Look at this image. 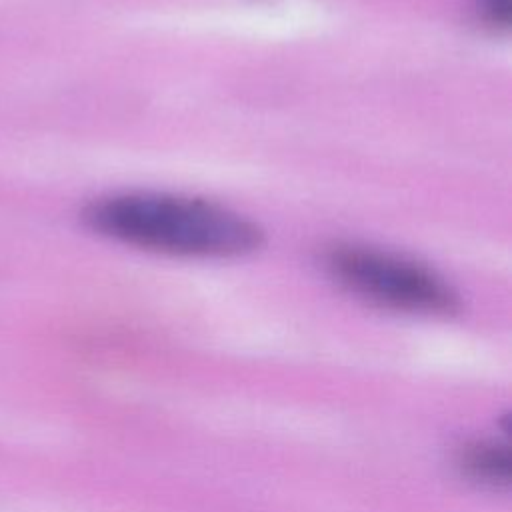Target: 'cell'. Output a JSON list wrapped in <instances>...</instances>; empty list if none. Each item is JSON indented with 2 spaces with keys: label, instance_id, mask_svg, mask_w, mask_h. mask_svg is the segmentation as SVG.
Here are the masks:
<instances>
[{
  "label": "cell",
  "instance_id": "obj_1",
  "mask_svg": "<svg viewBox=\"0 0 512 512\" xmlns=\"http://www.w3.org/2000/svg\"><path fill=\"white\" fill-rule=\"evenodd\" d=\"M82 220L114 242L180 258H240L264 244L262 228L248 216L170 192L108 194L90 202Z\"/></svg>",
  "mask_w": 512,
  "mask_h": 512
},
{
  "label": "cell",
  "instance_id": "obj_2",
  "mask_svg": "<svg viewBox=\"0 0 512 512\" xmlns=\"http://www.w3.org/2000/svg\"><path fill=\"white\" fill-rule=\"evenodd\" d=\"M324 266L336 284L378 308L438 318L462 310L460 294L444 276L390 250L338 244L326 250Z\"/></svg>",
  "mask_w": 512,
  "mask_h": 512
},
{
  "label": "cell",
  "instance_id": "obj_3",
  "mask_svg": "<svg viewBox=\"0 0 512 512\" xmlns=\"http://www.w3.org/2000/svg\"><path fill=\"white\" fill-rule=\"evenodd\" d=\"M456 466L470 482L504 492L512 482V456L506 442L474 440L460 448Z\"/></svg>",
  "mask_w": 512,
  "mask_h": 512
},
{
  "label": "cell",
  "instance_id": "obj_4",
  "mask_svg": "<svg viewBox=\"0 0 512 512\" xmlns=\"http://www.w3.org/2000/svg\"><path fill=\"white\" fill-rule=\"evenodd\" d=\"M480 18L492 28H508L510 24V0H476Z\"/></svg>",
  "mask_w": 512,
  "mask_h": 512
}]
</instances>
